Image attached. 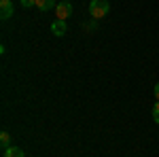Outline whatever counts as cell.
I'll return each instance as SVG.
<instances>
[{
    "mask_svg": "<svg viewBox=\"0 0 159 157\" xmlns=\"http://www.w3.org/2000/svg\"><path fill=\"white\" fill-rule=\"evenodd\" d=\"M153 119H155V123H159V100L153 104Z\"/></svg>",
    "mask_w": 159,
    "mask_h": 157,
    "instance_id": "ba28073f",
    "label": "cell"
},
{
    "mask_svg": "<svg viewBox=\"0 0 159 157\" xmlns=\"http://www.w3.org/2000/svg\"><path fill=\"white\" fill-rule=\"evenodd\" d=\"M72 13H74V9H72L70 2H61L60 0V4H55V17H57V19H64V21H66Z\"/></svg>",
    "mask_w": 159,
    "mask_h": 157,
    "instance_id": "7a4b0ae2",
    "label": "cell"
},
{
    "mask_svg": "<svg viewBox=\"0 0 159 157\" xmlns=\"http://www.w3.org/2000/svg\"><path fill=\"white\" fill-rule=\"evenodd\" d=\"M153 94H155V98H157V100H159V81H157V83H155V89H153Z\"/></svg>",
    "mask_w": 159,
    "mask_h": 157,
    "instance_id": "8fae6325",
    "label": "cell"
},
{
    "mask_svg": "<svg viewBox=\"0 0 159 157\" xmlns=\"http://www.w3.org/2000/svg\"><path fill=\"white\" fill-rule=\"evenodd\" d=\"M0 145H2V149H9V146H11V134L9 132L0 134Z\"/></svg>",
    "mask_w": 159,
    "mask_h": 157,
    "instance_id": "52a82bcc",
    "label": "cell"
},
{
    "mask_svg": "<svg viewBox=\"0 0 159 157\" xmlns=\"http://www.w3.org/2000/svg\"><path fill=\"white\" fill-rule=\"evenodd\" d=\"M61 2H70V0H61Z\"/></svg>",
    "mask_w": 159,
    "mask_h": 157,
    "instance_id": "7c38bea8",
    "label": "cell"
},
{
    "mask_svg": "<svg viewBox=\"0 0 159 157\" xmlns=\"http://www.w3.org/2000/svg\"><path fill=\"white\" fill-rule=\"evenodd\" d=\"M53 7H55L53 0H36V9H40V11H51Z\"/></svg>",
    "mask_w": 159,
    "mask_h": 157,
    "instance_id": "8992f818",
    "label": "cell"
},
{
    "mask_svg": "<svg viewBox=\"0 0 159 157\" xmlns=\"http://www.w3.org/2000/svg\"><path fill=\"white\" fill-rule=\"evenodd\" d=\"M13 15V2L11 0H2L0 2V17L2 19H9Z\"/></svg>",
    "mask_w": 159,
    "mask_h": 157,
    "instance_id": "277c9868",
    "label": "cell"
},
{
    "mask_svg": "<svg viewBox=\"0 0 159 157\" xmlns=\"http://www.w3.org/2000/svg\"><path fill=\"white\" fill-rule=\"evenodd\" d=\"M21 2V7H25V9H30V7H36V0H19Z\"/></svg>",
    "mask_w": 159,
    "mask_h": 157,
    "instance_id": "9c48e42d",
    "label": "cell"
},
{
    "mask_svg": "<svg viewBox=\"0 0 159 157\" xmlns=\"http://www.w3.org/2000/svg\"><path fill=\"white\" fill-rule=\"evenodd\" d=\"M51 32H53L55 36H64V34L68 32V25H66L64 19H55V21L51 24Z\"/></svg>",
    "mask_w": 159,
    "mask_h": 157,
    "instance_id": "3957f363",
    "label": "cell"
},
{
    "mask_svg": "<svg viewBox=\"0 0 159 157\" xmlns=\"http://www.w3.org/2000/svg\"><path fill=\"white\" fill-rule=\"evenodd\" d=\"M110 11V2L108 0H91L89 2V15H91V19H102V17H106Z\"/></svg>",
    "mask_w": 159,
    "mask_h": 157,
    "instance_id": "6da1fadb",
    "label": "cell"
},
{
    "mask_svg": "<svg viewBox=\"0 0 159 157\" xmlns=\"http://www.w3.org/2000/svg\"><path fill=\"white\" fill-rule=\"evenodd\" d=\"M4 157H25V153L19 149V146H9V149H4V153H2Z\"/></svg>",
    "mask_w": 159,
    "mask_h": 157,
    "instance_id": "5b68a950",
    "label": "cell"
},
{
    "mask_svg": "<svg viewBox=\"0 0 159 157\" xmlns=\"http://www.w3.org/2000/svg\"><path fill=\"white\" fill-rule=\"evenodd\" d=\"M96 21H98V19H91V21H89L85 28H87V30H96V28H98V24H96Z\"/></svg>",
    "mask_w": 159,
    "mask_h": 157,
    "instance_id": "30bf717a",
    "label": "cell"
}]
</instances>
